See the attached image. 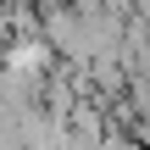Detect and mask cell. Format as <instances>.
I'll list each match as a JSON object with an SVG mask.
<instances>
[]
</instances>
